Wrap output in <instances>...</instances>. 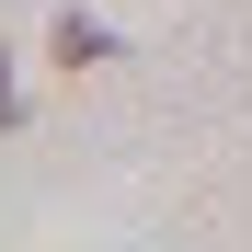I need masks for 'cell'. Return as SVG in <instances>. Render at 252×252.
<instances>
[{
    "instance_id": "obj_2",
    "label": "cell",
    "mask_w": 252,
    "mask_h": 252,
    "mask_svg": "<svg viewBox=\"0 0 252 252\" xmlns=\"http://www.w3.org/2000/svg\"><path fill=\"white\" fill-rule=\"evenodd\" d=\"M0 126H12V80H0Z\"/></svg>"
},
{
    "instance_id": "obj_1",
    "label": "cell",
    "mask_w": 252,
    "mask_h": 252,
    "mask_svg": "<svg viewBox=\"0 0 252 252\" xmlns=\"http://www.w3.org/2000/svg\"><path fill=\"white\" fill-rule=\"evenodd\" d=\"M58 58L92 69V58H103V23H92V12H58Z\"/></svg>"
}]
</instances>
